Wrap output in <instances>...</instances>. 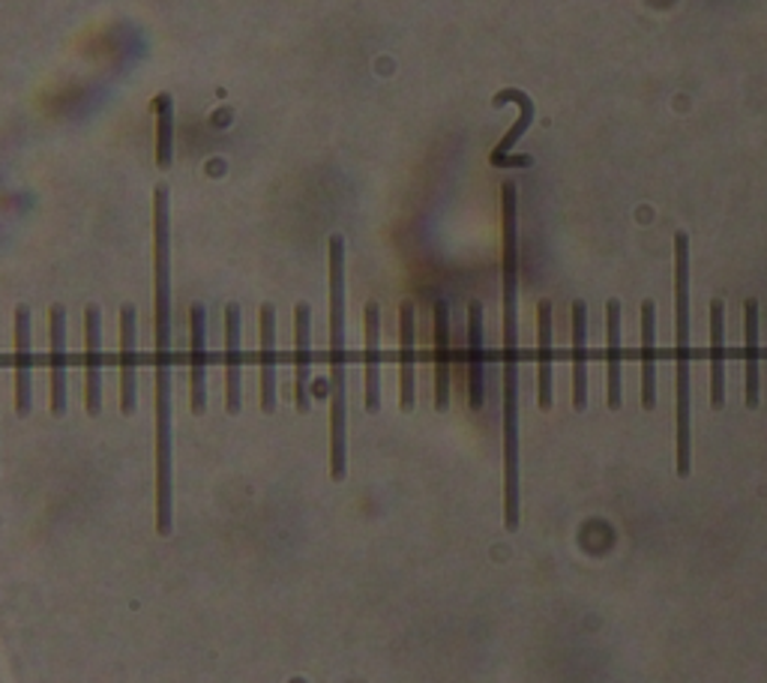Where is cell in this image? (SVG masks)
<instances>
[{
	"mask_svg": "<svg viewBox=\"0 0 767 683\" xmlns=\"http://www.w3.org/2000/svg\"><path fill=\"white\" fill-rule=\"evenodd\" d=\"M504 276V528H519V220L515 183L501 187Z\"/></svg>",
	"mask_w": 767,
	"mask_h": 683,
	"instance_id": "2",
	"label": "cell"
},
{
	"mask_svg": "<svg viewBox=\"0 0 767 683\" xmlns=\"http://www.w3.org/2000/svg\"><path fill=\"white\" fill-rule=\"evenodd\" d=\"M725 306L723 300L711 303V405L716 411L725 405Z\"/></svg>",
	"mask_w": 767,
	"mask_h": 683,
	"instance_id": "21",
	"label": "cell"
},
{
	"mask_svg": "<svg viewBox=\"0 0 767 683\" xmlns=\"http://www.w3.org/2000/svg\"><path fill=\"white\" fill-rule=\"evenodd\" d=\"M414 303L399 306V408L414 411Z\"/></svg>",
	"mask_w": 767,
	"mask_h": 683,
	"instance_id": "11",
	"label": "cell"
},
{
	"mask_svg": "<svg viewBox=\"0 0 767 683\" xmlns=\"http://www.w3.org/2000/svg\"><path fill=\"white\" fill-rule=\"evenodd\" d=\"M330 480H345V240L330 237Z\"/></svg>",
	"mask_w": 767,
	"mask_h": 683,
	"instance_id": "3",
	"label": "cell"
},
{
	"mask_svg": "<svg viewBox=\"0 0 767 683\" xmlns=\"http://www.w3.org/2000/svg\"><path fill=\"white\" fill-rule=\"evenodd\" d=\"M746 327V408L758 405V303L746 300L744 306Z\"/></svg>",
	"mask_w": 767,
	"mask_h": 683,
	"instance_id": "24",
	"label": "cell"
},
{
	"mask_svg": "<svg viewBox=\"0 0 767 683\" xmlns=\"http://www.w3.org/2000/svg\"><path fill=\"white\" fill-rule=\"evenodd\" d=\"M504 102H515L519 109H522V114H519V121L507 130V135L498 142V147L492 150V156H489V163H492L494 168H531L534 166V159L531 156H513V147L515 142L522 138V135L527 133V126H531V121H534V102L527 100L522 90H501L498 97L492 100L494 109H501Z\"/></svg>",
	"mask_w": 767,
	"mask_h": 683,
	"instance_id": "7",
	"label": "cell"
},
{
	"mask_svg": "<svg viewBox=\"0 0 767 683\" xmlns=\"http://www.w3.org/2000/svg\"><path fill=\"white\" fill-rule=\"evenodd\" d=\"M573 408H588V306L573 303Z\"/></svg>",
	"mask_w": 767,
	"mask_h": 683,
	"instance_id": "12",
	"label": "cell"
},
{
	"mask_svg": "<svg viewBox=\"0 0 767 683\" xmlns=\"http://www.w3.org/2000/svg\"><path fill=\"white\" fill-rule=\"evenodd\" d=\"M468 402L474 411L486 405V384H482V306H468Z\"/></svg>",
	"mask_w": 767,
	"mask_h": 683,
	"instance_id": "19",
	"label": "cell"
},
{
	"mask_svg": "<svg viewBox=\"0 0 767 683\" xmlns=\"http://www.w3.org/2000/svg\"><path fill=\"white\" fill-rule=\"evenodd\" d=\"M654 333H657V306L654 300L642 303V408H657V360H654Z\"/></svg>",
	"mask_w": 767,
	"mask_h": 683,
	"instance_id": "17",
	"label": "cell"
},
{
	"mask_svg": "<svg viewBox=\"0 0 767 683\" xmlns=\"http://www.w3.org/2000/svg\"><path fill=\"white\" fill-rule=\"evenodd\" d=\"M48 408L55 417L66 411V309H48Z\"/></svg>",
	"mask_w": 767,
	"mask_h": 683,
	"instance_id": "6",
	"label": "cell"
},
{
	"mask_svg": "<svg viewBox=\"0 0 767 683\" xmlns=\"http://www.w3.org/2000/svg\"><path fill=\"white\" fill-rule=\"evenodd\" d=\"M154 265H156V530L175 528L171 483V222L168 187L154 192Z\"/></svg>",
	"mask_w": 767,
	"mask_h": 683,
	"instance_id": "1",
	"label": "cell"
},
{
	"mask_svg": "<svg viewBox=\"0 0 767 683\" xmlns=\"http://www.w3.org/2000/svg\"><path fill=\"white\" fill-rule=\"evenodd\" d=\"M15 411L31 414V309H15Z\"/></svg>",
	"mask_w": 767,
	"mask_h": 683,
	"instance_id": "13",
	"label": "cell"
},
{
	"mask_svg": "<svg viewBox=\"0 0 767 683\" xmlns=\"http://www.w3.org/2000/svg\"><path fill=\"white\" fill-rule=\"evenodd\" d=\"M151 109L156 111V166L165 171L175 159V102L168 93H159Z\"/></svg>",
	"mask_w": 767,
	"mask_h": 683,
	"instance_id": "23",
	"label": "cell"
},
{
	"mask_svg": "<svg viewBox=\"0 0 767 683\" xmlns=\"http://www.w3.org/2000/svg\"><path fill=\"white\" fill-rule=\"evenodd\" d=\"M258 333H262V411H276V309L264 303L258 315Z\"/></svg>",
	"mask_w": 767,
	"mask_h": 683,
	"instance_id": "16",
	"label": "cell"
},
{
	"mask_svg": "<svg viewBox=\"0 0 767 683\" xmlns=\"http://www.w3.org/2000/svg\"><path fill=\"white\" fill-rule=\"evenodd\" d=\"M135 324H138L135 306L126 303V306L121 309V414L123 417H132V414H135V402H138V393H135Z\"/></svg>",
	"mask_w": 767,
	"mask_h": 683,
	"instance_id": "14",
	"label": "cell"
},
{
	"mask_svg": "<svg viewBox=\"0 0 767 683\" xmlns=\"http://www.w3.org/2000/svg\"><path fill=\"white\" fill-rule=\"evenodd\" d=\"M85 405L90 417L102 411V345H99V309H85Z\"/></svg>",
	"mask_w": 767,
	"mask_h": 683,
	"instance_id": "9",
	"label": "cell"
},
{
	"mask_svg": "<svg viewBox=\"0 0 767 683\" xmlns=\"http://www.w3.org/2000/svg\"><path fill=\"white\" fill-rule=\"evenodd\" d=\"M225 408L229 414H241L243 405V351H241V306H225Z\"/></svg>",
	"mask_w": 767,
	"mask_h": 683,
	"instance_id": "8",
	"label": "cell"
},
{
	"mask_svg": "<svg viewBox=\"0 0 767 683\" xmlns=\"http://www.w3.org/2000/svg\"><path fill=\"white\" fill-rule=\"evenodd\" d=\"M366 411H381V306L366 303Z\"/></svg>",
	"mask_w": 767,
	"mask_h": 683,
	"instance_id": "10",
	"label": "cell"
},
{
	"mask_svg": "<svg viewBox=\"0 0 767 683\" xmlns=\"http://www.w3.org/2000/svg\"><path fill=\"white\" fill-rule=\"evenodd\" d=\"M605 333H609V408L618 411L624 405V387H621V300L605 303Z\"/></svg>",
	"mask_w": 767,
	"mask_h": 683,
	"instance_id": "22",
	"label": "cell"
},
{
	"mask_svg": "<svg viewBox=\"0 0 767 683\" xmlns=\"http://www.w3.org/2000/svg\"><path fill=\"white\" fill-rule=\"evenodd\" d=\"M309 333H312V309L309 303H297L294 309V336H297V384H294V402L300 414H307L312 408L309 402Z\"/></svg>",
	"mask_w": 767,
	"mask_h": 683,
	"instance_id": "18",
	"label": "cell"
},
{
	"mask_svg": "<svg viewBox=\"0 0 767 683\" xmlns=\"http://www.w3.org/2000/svg\"><path fill=\"white\" fill-rule=\"evenodd\" d=\"M537 324H540V408L552 411V405H555V390H552V378H555L552 300H543V303L537 306Z\"/></svg>",
	"mask_w": 767,
	"mask_h": 683,
	"instance_id": "20",
	"label": "cell"
},
{
	"mask_svg": "<svg viewBox=\"0 0 767 683\" xmlns=\"http://www.w3.org/2000/svg\"><path fill=\"white\" fill-rule=\"evenodd\" d=\"M208 309L196 303L189 306V408L196 417L208 411V387H204V366H208Z\"/></svg>",
	"mask_w": 767,
	"mask_h": 683,
	"instance_id": "5",
	"label": "cell"
},
{
	"mask_svg": "<svg viewBox=\"0 0 767 683\" xmlns=\"http://www.w3.org/2000/svg\"><path fill=\"white\" fill-rule=\"evenodd\" d=\"M432 318H435V348H432V354H435V390H432V396H435V411H447L449 408V306L444 303V300H438L435 303V312H432Z\"/></svg>",
	"mask_w": 767,
	"mask_h": 683,
	"instance_id": "15",
	"label": "cell"
},
{
	"mask_svg": "<svg viewBox=\"0 0 767 683\" xmlns=\"http://www.w3.org/2000/svg\"><path fill=\"white\" fill-rule=\"evenodd\" d=\"M675 372H678V474L690 477V237L675 234Z\"/></svg>",
	"mask_w": 767,
	"mask_h": 683,
	"instance_id": "4",
	"label": "cell"
}]
</instances>
